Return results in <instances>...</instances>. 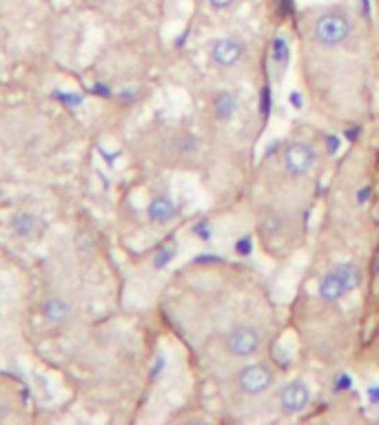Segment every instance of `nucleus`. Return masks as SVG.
<instances>
[{"instance_id": "1", "label": "nucleus", "mask_w": 379, "mask_h": 425, "mask_svg": "<svg viewBox=\"0 0 379 425\" xmlns=\"http://www.w3.org/2000/svg\"><path fill=\"white\" fill-rule=\"evenodd\" d=\"M353 31H355V23L351 18V13L339 7L317 13V18L313 20V27H310L313 40L326 49H335V47L346 44L351 40Z\"/></svg>"}, {"instance_id": "2", "label": "nucleus", "mask_w": 379, "mask_h": 425, "mask_svg": "<svg viewBox=\"0 0 379 425\" xmlns=\"http://www.w3.org/2000/svg\"><path fill=\"white\" fill-rule=\"evenodd\" d=\"M359 284H361V270L353 261H344V264L333 266L322 277L317 284V295L326 304H337Z\"/></svg>"}, {"instance_id": "3", "label": "nucleus", "mask_w": 379, "mask_h": 425, "mask_svg": "<svg viewBox=\"0 0 379 425\" xmlns=\"http://www.w3.org/2000/svg\"><path fill=\"white\" fill-rule=\"evenodd\" d=\"M279 157H282V167L291 177H306L313 169H315L320 153L310 142L293 140L282 146Z\"/></svg>"}, {"instance_id": "4", "label": "nucleus", "mask_w": 379, "mask_h": 425, "mask_svg": "<svg viewBox=\"0 0 379 425\" xmlns=\"http://www.w3.org/2000/svg\"><path fill=\"white\" fill-rule=\"evenodd\" d=\"M262 333L251 323H240L233 325L226 335H224V350L231 357H238V359H249L253 354H257L262 350Z\"/></svg>"}, {"instance_id": "5", "label": "nucleus", "mask_w": 379, "mask_h": 425, "mask_svg": "<svg viewBox=\"0 0 379 425\" xmlns=\"http://www.w3.org/2000/svg\"><path fill=\"white\" fill-rule=\"evenodd\" d=\"M235 383H238L242 395H246V397H260V395H264V392L271 390V385L275 383V374H273V370L267 364L253 361V364H246L238 372Z\"/></svg>"}, {"instance_id": "6", "label": "nucleus", "mask_w": 379, "mask_h": 425, "mask_svg": "<svg viewBox=\"0 0 379 425\" xmlns=\"http://www.w3.org/2000/svg\"><path fill=\"white\" fill-rule=\"evenodd\" d=\"M246 56V47L240 38L233 36H222L216 38L209 44V58L211 62L220 69H233L244 60Z\"/></svg>"}, {"instance_id": "7", "label": "nucleus", "mask_w": 379, "mask_h": 425, "mask_svg": "<svg viewBox=\"0 0 379 425\" xmlns=\"http://www.w3.org/2000/svg\"><path fill=\"white\" fill-rule=\"evenodd\" d=\"M313 399V390L306 381L295 379L282 385L277 392V405L284 414H300L304 412Z\"/></svg>"}, {"instance_id": "8", "label": "nucleus", "mask_w": 379, "mask_h": 425, "mask_svg": "<svg viewBox=\"0 0 379 425\" xmlns=\"http://www.w3.org/2000/svg\"><path fill=\"white\" fill-rule=\"evenodd\" d=\"M177 215H180L177 204L173 202V198H169V195H164V193L153 195L151 202H149V206H146V217H149V220H151L153 224H158V226L171 224Z\"/></svg>"}, {"instance_id": "9", "label": "nucleus", "mask_w": 379, "mask_h": 425, "mask_svg": "<svg viewBox=\"0 0 379 425\" xmlns=\"http://www.w3.org/2000/svg\"><path fill=\"white\" fill-rule=\"evenodd\" d=\"M40 315H42V319H45L47 323L62 325V323H67V321L71 319L74 308H71V304H69L67 299H64V297L54 295V297H47V299L42 301Z\"/></svg>"}, {"instance_id": "10", "label": "nucleus", "mask_w": 379, "mask_h": 425, "mask_svg": "<svg viewBox=\"0 0 379 425\" xmlns=\"http://www.w3.org/2000/svg\"><path fill=\"white\" fill-rule=\"evenodd\" d=\"M238 109H240L238 93H233L231 89H220V91L213 93V97H211V111H213V116H216V120L228 122L238 113Z\"/></svg>"}, {"instance_id": "11", "label": "nucleus", "mask_w": 379, "mask_h": 425, "mask_svg": "<svg viewBox=\"0 0 379 425\" xmlns=\"http://www.w3.org/2000/svg\"><path fill=\"white\" fill-rule=\"evenodd\" d=\"M9 226H11V231H13L16 237L29 239V237H34L38 233L40 220L34 215V212H29V210H18V212H13V215H11Z\"/></svg>"}, {"instance_id": "12", "label": "nucleus", "mask_w": 379, "mask_h": 425, "mask_svg": "<svg viewBox=\"0 0 379 425\" xmlns=\"http://www.w3.org/2000/svg\"><path fill=\"white\" fill-rule=\"evenodd\" d=\"M269 52H271V62L275 64L279 71L288 67V62H291V44H288V40L284 36H275L271 40V49H269Z\"/></svg>"}, {"instance_id": "13", "label": "nucleus", "mask_w": 379, "mask_h": 425, "mask_svg": "<svg viewBox=\"0 0 379 425\" xmlns=\"http://www.w3.org/2000/svg\"><path fill=\"white\" fill-rule=\"evenodd\" d=\"M175 255H177V251H175L173 244H167V246H160V249L156 251V255H153V268H156V270L167 268V266L171 264V261L175 259Z\"/></svg>"}, {"instance_id": "14", "label": "nucleus", "mask_w": 379, "mask_h": 425, "mask_svg": "<svg viewBox=\"0 0 379 425\" xmlns=\"http://www.w3.org/2000/svg\"><path fill=\"white\" fill-rule=\"evenodd\" d=\"M191 233H193L197 239H200V241H211V239H213V224H211L206 217H202V220H197V222L193 224Z\"/></svg>"}, {"instance_id": "15", "label": "nucleus", "mask_w": 379, "mask_h": 425, "mask_svg": "<svg viewBox=\"0 0 379 425\" xmlns=\"http://www.w3.org/2000/svg\"><path fill=\"white\" fill-rule=\"evenodd\" d=\"M271 109H273V95H271V87H262L260 93V113H262V120H267L271 116Z\"/></svg>"}, {"instance_id": "16", "label": "nucleus", "mask_w": 379, "mask_h": 425, "mask_svg": "<svg viewBox=\"0 0 379 425\" xmlns=\"http://www.w3.org/2000/svg\"><path fill=\"white\" fill-rule=\"evenodd\" d=\"M233 251L240 257H249L253 253V237L251 235H242L233 241Z\"/></svg>"}, {"instance_id": "17", "label": "nucleus", "mask_w": 379, "mask_h": 425, "mask_svg": "<svg viewBox=\"0 0 379 425\" xmlns=\"http://www.w3.org/2000/svg\"><path fill=\"white\" fill-rule=\"evenodd\" d=\"M284 228V222L279 215H275V212H269V215L262 220V231L264 233H279Z\"/></svg>"}, {"instance_id": "18", "label": "nucleus", "mask_w": 379, "mask_h": 425, "mask_svg": "<svg viewBox=\"0 0 379 425\" xmlns=\"http://www.w3.org/2000/svg\"><path fill=\"white\" fill-rule=\"evenodd\" d=\"M333 390L335 392H349L353 390V377L349 372H337L333 379Z\"/></svg>"}, {"instance_id": "19", "label": "nucleus", "mask_w": 379, "mask_h": 425, "mask_svg": "<svg viewBox=\"0 0 379 425\" xmlns=\"http://www.w3.org/2000/svg\"><path fill=\"white\" fill-rule=\"evenodd\" d=\"M197 146H200V140H197L195 136H191V133H185L182 138H180V142H177V149L182 151V153H193Z\"/></svg>"}, {"instance_id": "20", "label": "nucleus", "mask_w": 379, "mask_h": 425, "mask_svg": "<svg viewBox=\"0 0 379 425\" xmlns=\"http://www.w3.org/2000/svg\"><path fill=\"white\" fill-rule=\"evenodd\" d=\"M288 104H291L295 111H300V109L304 107V95H302V91L293 89V91L288 93Z\"/></svg>"}, {"instance_id": "21", "label": "nucleus", "mask_w": 379, "mask_h": 425, "mask_svg": "<svg viewBox=\"0 0 379 425\" xmlns=\"http://www.w3.org/2000/svg\"><path fill=\"white\" fill-rule=\"evenodd\" d=\"M339 146H342V136H335V133L326 136V149H328V153L335 155L339 151Z\"/></svg>"}, {"instance_id": "22", "label": "nucleus", "mask_w": 379, "mask_h": 425, "mask_svg": "<svg viewBox=\"0 0 379 425\" xmlns=\"http://www.w3.org/2000/svg\"><path fill=\"white\" fill-rule=\"evenodd\" d=\"M195 264H218V261H224L220 255H211V253H200L195 259Z\"/></svg>"}, {"instance_id": "23", "label": "nucleus", "mask_w": 379, "mask_h": 425, "mask_svg": "<svg viewBox=\"0 0 379 425\" xmlns=\"http://www.w3.org/2000/svg\"><path fill=\"white\" fill-rule=\"evenodd\" d=\"M277 7L282 16H293L295 11V0H277Z\"/></svg>"}, {"instance_id": "24", "label": "nucleus", "mask_w": 379, "mask_h": 425, "mask_svg": "<svg viewBox=\"0 0 379 425\" xmlns=\"http://www.w3.org/2000/svg\"><path fill=\"white\" fill-rule=\"evenodd\" d=\"M233 3H235V0H206V5H209L211 9H216V11H224V9H228Z\"/></svg>"}, {"instance_id": "25", "label": "nucleus", "mask_w": 379, "mask_h": 425, "mask_svg": "<svg viewBox=\"0 0 379 425\" xmlns=\"http://www.w3.org/2000/svg\"><path fill=\"white\" fill-rule=\"evenodd\" d=\"M368 200H371V186L366 184V186H361V188L357 191V204H359V206H364Z\"/></svg>"}, {"instance_id": "26", "label": "nucleus", "mask_w": 379, "mask_h": 425, "mask_svg": "<svg viewBox=\"0 0 379 425\" xmlns=\"http://www.w3.org/2000/svg\"><path fill=\"white\" fill-rule=\"evenodd\" d=\"M366 395H368V401H371L373 405H379V385H371V388L366 390Z\"/></svg>"}, {"instance_id": "27", "label": "nucleus", "mask_w": 379, "mask_h": 425, "mask_svg": "<svg viewBox=\"0 0 379 425\" xmlns=\"http://www.w3.org/2000/svg\"><path fill=\"white\" fill-rule=\"evenodd\" d=\"M164 366H167V359H164V357H158V361H156V366H153V379L158 377L160 370H162Z\"/></svg>"}, {"instance_id": "28", "label": "nucleus", "mask_w": 379, "mask_h": 425, "mask_svg": "<svg viewBox=\"0 0 379 425\" xmlns=\"http://www.w3.org/2000/svg\"><path fill=\"white\" fill-rule=\"evenodd\" d=\"M359 3H361V11H364V16H366V18H371V16H373V5H371V0H359Z\"/></svg>"}, {"instance_id": "29", "label": "nucleus", "mask_w": 379, "mask_h": 425, "mask_svg": "<svg viewBox=\"0 0 379 425\" xmlns=\"http://www.w3.org/2000/svg\"><path fill=\"white\" fill-rule=\"evenodd\" d=\"M120 97H122L124 102H134V100H136V91H134V89H131V91L124 89V91L120 93Z\"/></svg>"}, {"instance_id": "30", "label": "nucleus", "mask_w": 379, "mask_h": 425, "mask_svg": "<svg viewBox=\"0 0 379 425\" xmlns=\"http://www.w3.org/2000/svg\"><path fill=\"white\" fill-rule=\"evenodd\" d=\"M357 136H359V128H357V126H355V128H349V131H346V133H344V138L349 140V142H353Z\"/></svg>"}, {"instance_id": "31", "label": "nucleus", "mask_w": 379, "mask_h": 425, "mask_svg": "<svg viewBox=\"0 0 379 425\" xmlns=\"http://www.w3.org/2000/svg\"><path fill=\"white\" fill-rule=\"evenodd\" d=\"M277 146H279V142H277V140H273V144H269V146H267V151H264V153H267V155H271V153L277 149Z\"/></svg>"}, {"instance_id": "32", "label": "nucleus", "mask_w": 379, "mask_h": 425, "mask_svg": "<svg viewBox=\"0 0 379 425\" xmlns=\"http://www.w3.org/2000/svg\"><path fill=\"white\" fill-rule=\"evenodd\" d=\"M89 3H95V5H98V3H105V0H89Z\"/></svg>"}]
</instances>
